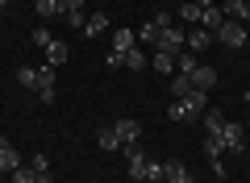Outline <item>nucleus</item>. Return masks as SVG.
<instances>
[{
    "label": "nucleus",
    "mask_w": 250,
    "mask_h": 183,
    "mask_svg": "<svg viewBox=\"0 0 250 183\" xmlns=\"http://www.w3.org/2000/svg\"><path fill=\"white\" fill-rule=\"evenodd\" d=\"M125 150V166H129V179L134 183H146V163H150V158H146V150L138 146V142H129V146H121Z\"/></svg>",
    "instance_id": "f257e3e1"
},
{
    "label": "nucleus",
    "mask_w": 250,
    "mask_h": 183,
    "mask_svg": "<svg viewBox=\"0 0 250 183\" xmlns=\"http://www.w3.org/2000/svg\"><path fill=\"white\" fill-rule=\"evenodd\" d=\"M213 38L225 46V50H242V46H246V25H242V21H225Z\"/></svg>",
    "instance_id": "f03ea898"
},
{
    "label": "nucleus",
    "mask_w": 250,
    "mask_h": 183,
    "mask_svg": "<svg viewBox=\"0 0 250 183\" xmlns=\"http://www.w3.org/2000/svg\"><path fill=\"white\" fill-rule=\"evenodd\" d=\"M154 50H167V54H184V50H188V34H184L179 25H167V29L159 34V46H154Z\"/></svg>",
    "instance_id": "7ed1b4c3"
},
{
    "label": "nucleus",
    "mask_w": 250,
    "mask_h": 183,
    "mask_svg": "<svg viewBox=\"0 0 250 183\" xmlns=\"http://www.w3.org/2000/svg\"><path fill=\"white\" fill-rule=\"evenodd\" d=\"M221 142H225L229 154H242V150H246V129H242L238 121H225L221 125Z\"/></svg>",
    "instance_id": "20e7f679"
},
{
    "label": "nucleus",
    "mask_w": 250,
    "mask_h": 183,
    "mask_svg": "<svg viewBox=\"0 0 250 183\" xmlns=\"http://www.w3.org/2000/svg\"><path fill=\"white\" fill-rule=\"evenodd\" d=\"M167 25H175V21H171V13H159V17H154L150 25H142V29H138V42H146V46H159V34H163Z\"/></svg>",
    "instance_id": "39448f33"
},
{
    "label": "nucleus",
    "mask_w": 250,
    "mask_h": 183,
    "mask_svg": "<svg viewBox=\"0 0 250 183\" xmlns=\"http://www.w3.org/2000/svg\"><path fill=\"white\" fill-rule=\"evenodd\" d=\"M38 100L42 104H54V67H38Z\"/></svg>",
    "instance_id": "423d86ee"
},
{
    "label": "nucleus",
    "mask_w": 250,
    "mask_h": 183,
    "mask_svg": "<svg viewBox=\"0 0 250 183\" xmlns=\"http://www.w3.org/2000/svg\"><path fill=\"white\" fill-rule=\"evenodd\" d=\"M17 166H21V150L13 146V142H4V138H0V171H4V175H13Z\"/></svg>",
    "instance_id": "0eeeda50"
},
{
    "label": "nucleus",
    "mask_w": 250,
    "mask_h": 183,
    "mask_svg": "<svg viewBox=\"0 0 250 183\" xmlns=\"http://www.w3.org/2000/svg\"><path fill=\"white\" fill-rule=\"evenodd\" d=\"M42 54H46V67H62V62L71 59V46H67V42H59V38H54V42L46 46Z\"/></svg>",
    "instance_id": "6e6552de"
},
{
    "label": "nucleus",
    "mask_w": 250,
    "mask_h": 183,
    "mask_svg": "<svg viewBox=\"0 0 250 183\" xmlns=\"http://www.w3.org/2000/svg\"><path fill=\"white\" fill-rule=\"evenodd\" d=\"M184 100V108H188V117H200L208 108V92H200V87H192V92H188V96H179Z\"/></svg>",
    "instance_id": "1a4fd4ad"
},
{
    "label": "nucleus",
    "mask_w": 250,
    "mask_h": 183,
    "mask_svg": "<svg viewBox=\"0 0 250 183\" xmlns=\"http://www.w3.org/2000/svg\"><path fill=\"white\" fill-rule=\"evenodd\" d=\"M213 42H217V38L208 34L205 25H196V29H192V34H188V50H192V54H205V50H208V46H213Z\"/></svg>",
    "instance_id": "9d476101"
},
{
    "label": "nucleus",
    "mask_w": 250,
    "mask_h": 183,
    "mask_svg": "<svg viewBox=\"0 0 250 183\" xmlns=\"http://www.w3.org/2000/svg\"><path fill=\"white\" fill-rule=\"evenodd\" d=\"M188 79H192V87H200V92H213V83H217V71L208 67V62H200V67L192 71Z\"/></svg>",
    "instance_id": "9b49d317"
},
{
    "label": "nucleus",
    "mask_w": 250,
    "mask_h": 183,
    "mask_svg": "<svg viewBox=\"0 0 250 183\" xmlns=\"http://www.w3.org/2000/svg\"><path fill=\"white\" fill-rule=\"evenodd\" d=\"M104 29H108V13H100V9H96V13H92V17H88V25L80 29V34H83V38H88V42H92V38H100V34H104Z\"/></svg>",
    "instance_id": "f8f14e48"
},
{
    "label": "nucleus",
    "mask_w": 250,
    "mask_h": 183,
    "mask_svg": "<svg viewBox=\"0 0 250 183\" xmlns=\"http://www.w3.org/2000/svg\"><path fill=\"white\" fill-rule=\"evenodd\" d=\"M113 125H117V138H121V146H129V142L142 138V125L129 121V117H125V121H113Z\"/></svg>",
    "instance_id": "ddd939ff"
},
{
    "label": "nucleus",
    "mask_w": 250,
    "mask_h": 183,
    "mask_svg": "<svg viewBox=\"0 0 250 183\" xmlns=\"http://www.w3.org/2000/svg\"><path fill=\"white\" fill-rule=\"evenodd\" d=\"M175 59H179V54H167V50H154V54H150V67L159 71V75H175Z\"/></svg>",
    "instance_id": "4468645a"
},
{
    "label": "nucleus",
    "mask_w": 250,
    "mask_h": 183,
    "mask_svg": "<svg viewBox=\"0 0 250 183\" xmlns=\"http://www.w3.org/2000/svg\"><path fill=\"white\" fill-rule=\"evenodd\" d=\"M200 25H205L208 34H217V29L225 25V9H221V4H208V9H205V17H200Z\"/></svg>",
    "instance_id": "2eb2a0df"
},
{
    "label": "nucleus",
    "mask_w": 250,
    "mask_h": 183,
    "mask_svg": "<svg viewBox=\"0 0 250 183\" xmlns=\"http://www.w3.org/2000/svg\"><path fill=\"white\" fill-rule=\"evenodd\" d=\"M184 179H188V166L179 158H167L163 163V183H184Z\"/></svg>",
    "instance_id": "dca6fc26"
},
{
    "label": "nucleus",
    "mask_w": 250,
    "mask_h": 183,
    "mask_svg": "<svg viewBox=\"0 0 250 183\" xmlns=\"http://www.w3.org/2000/svg\"><path fill=\"white\" fill-rule=\"evenodd\" d=\"M96 146H100V150H121L117 125H100V129H96Z\"/></svg>",
    "instance_id": "f3484780"
},
{
    "label": "nucleus",
    "mask_w": 250,
    "mask_h": 183,
    "mask_svg": "<svg viewBox=\"0 0 250 183\" xmlns=\"http://www.w3.org/2000/svg\"><path fill=\"white\" fill-rule=\"evenodd\" d=\"M134 46H138V34H134V29H117V34H113V50H117V54H129Z\"/></svg>",
    "instance_id": "a211bd4d"
},
{
    "label": "nucleus",
    "mask_w": 250,
    "mask_h": 183,
    "mask_svg": "<svg viewBox=\"0 0 250 183\" xmlns=\"http://www.w3.org/2000/svg\"><path fill=\"white\" fill-rule=\"evenodd\" d=\"M225 17H233V21L246 25L250 21V0H225Z\"/></svg>",
    "instance_id": "6ab92c4d"
},
{
    "label": "nucleus",
    "mask_w": 250,
    "mask_h": 183,
    "mask_svg": "<svg viewBox=\"0 0 250 183\" xmlns=\"http://www.w3.org/2000/svg\"><path fill=\"white\" fill-rule=\"evenodd\" d=\"M200 121H205V133H221L225 113H221V108H205V113H200Z\"/></svg>",
    "instance_id": "aec40b11"
},
{
    "label": "nucleus",
    "mask_w": 250,
    "mask_h": 183,
    "mask_svg": "<svg viewBox=\"0 0 250 183\" xmlns=\"http://www.w3.org/2000/svg\"><path fill=\"white\" fill-rule=\"evenodd\" d=\"M29 166L38 171V183H54V175H50V158H46V154H34V158H29Z\"/></svg>",
    "instance_id": "412c9836"
},
{
    "label": "nucleus",
    "mask_w": 250,
    "mask_h": 183,
    "mask_svg": "<svg viewBox=\"0 0 250 183\" xmlns=\"http://www.w3.org/2000/svg\"><path fill=\"white\" fill-rule=\"evenodd\" d=\"M196 67H200V59H192V50H184V54L175 59V75H192Z\"/></svg>",
    "instance_id": "4be33fe9"
},
{
    "label": "nucleus",
    "mask_w": 250,
    "mask_h": 183,
    "mask_svg": "<svg viewBox=\"0 0 250 183\" xmlns=\"http://www.w3.org/2000/svg\"><path fill=\"white\" fill-rule=\"evenodd\" d=\"M205 154H208V158H221V154H225L221 133H205Z\"/></svg>",
    "instance_id": "5701e85b"
},
{
    "label": "nucleus",
    "mask_w": 250,
    "mask_h": 183,
    "mask_svg": "<svg viewBox=\"0 0 250 183\" xmlns=\"http://www.w3.org/2000/svg\"><path fill=\"white\" fill-rule=\"evenodd\" d=\"M179 17L192 21V25H200V17H205V9H200L196 0H188V4H179Z\"/></svg>",
    "instance_id": "b1692460"
},
{
    "label": "nucleus",
    "mask_w": 250,
    "mask_h": 183,
    "mask_svg": "<svg viewBox=\"0 0 250 183\" xmlns=\"http://www.w3.org/2000/svg\"><path fill=\"white\" fill-rule=\"evenodd\" d=\"M125 67H129V71H142V67H150V54H142V50L134 46V50L125 54Z\"/></svg>",
    "instance_id": "393cba45"
},
{
    "label": "nucleus",
    "mask_w": 250,
    "mask_h": 183,
    "mask_svg": "<svg viewBox=\"0 0 250 183\" xmlns=\"http://www.w3.org/2000/svg\"><path fill=\"white\" fill-rule=\"evenodd\" d=\"M188 92H192V79H188V75H171V100L188 96Z\"/></svg>",
    "instance_id": "a878e982"
},
{
    "label": "nucleus",
    "mask_w": 250,
    "mask_h": 183,
    "mask_svg": "<svg viewBox=\"0 0 250 183\" xmlns=\"http://www.w3.org/2000/svg\"><path fill=\"white\" fill-rule=\"evenodd\" d=\"M13 183H38V171H34V166H25V163H21L17 171H13Z\"/></svg>",
    "instance_id": "bb28decb"
},
{
    "label": "nucleus",
    "mask_w": 250,
    "mask_h": 183,
    "mask_svg": "<svg viewBox=\"0 0 250 183\" xmlns=\"http://www.w3.org/2000/svg\"><path fill=\"white\" fill-rule=\"evenodd\" d=\"M34 13H38V17H59V0H38Z\"/></svg>",
    "instance_id": "cd10ccee"
},
{
    "label": "nucleus",
    "mask_w": 250,
    "mask_h": 183,
    "mask_svg": "<svg viewBox=\"0 0 250 183\" xmlns=\"http://www.w3.org/2000/svg\"><path fill=\"white\" fill-rule=\"evenodd\" d=\"M17 83L21 87H38V67H21L17 71Z\"/></svg>",
    "instance_id": "c85d7f7f"
},
{
    "label": "nucleus",
    "mask_w": 250,
    "mask_h": 183,
    "mask_svg": "<svg viewBox=\"0 0 250 183\" xmlns=\"http://www.w3.org/2000/svg\"><path fill=\"white\" fill-rule=\"evenodd\" d=\"M50 42H54V38H50V29H46V25H38V29H34V46H38V50H46Z\"/></svg>",
    "instance_id": "c756f323"
},
{
    "label": "nucleus",
    "mask_w": 250,
    "mask_h": 183,
    "mask_svg": "<svg viewBox=\"0 0 250 183\" xmlns=\"http://www.w3.org/2000/svg\"><path fill=\"white\" fill-rule=\"evenodd\" d=\"M167 117H171V121H188V108H184V100H171Z\"/></svg>",
    "instance_id": "7c9ffc66"
},
{
    "label": "nucleus",
    "mask_w": 250,
    "mask_h": 183,
    "mask_svg": "<svg viewBox=\"0 0 250 183\" xmlns=\"http://www.w3.org/2000/svg\"><path fill=\"white\" fill-rule=\"evenodd\" d=\"M146 183H163V163H146Z\"/></svg>",
    "instance_id": "2f4dec72"
},
{
    "label": "nucleus",
    "mask_w": 250,
    "mask_h": 183,
    "mask_svg": "<svg viewBox=\"0 0 250 183\" xmlns=\"http://www.w3.org/2000/svg\"><path fill=\"white\" fill-rule=\"evenodd\" d=\"M83 4H88V0H62L59 13H83Z\"/></svg>",
    "instance_id": "473e14b6"
},
{
    "label": "nucleus",
    "mask_w": 250,
    "mask_h": 183,
    "mask_svg": "<svg viewBox=\"0 0 250 183\" xmlns=\"http://www.w3.org/2000/svg\"><path fill=\"white\" fill-rule=\"evenodd\" d=\"M104 67H125V54H117V50H108V54H104Z\"/></svg>",
    "instance_id": "72a5a7b5"
},
{
    "label": "nucleus",
    "mask_w": 250,
    "mask_h": 183,
    "mask_svg": "<svg viewBox=\"0 0 250 183\" xmlns=\"http://www.w3.org/2000/svg\"><path fill=\"white\" fill-rule=\"evenodd\" d=\"M62 17L71 21V25H75V29H83V25H88V17H83V13H62Z\"/></svg>",
    "instance_id": "f704fd0d"
},
{
    "label": "nucleus",
    "mask_w": 250,
    "mask_h": 183,
    "mask_svg": "<svg viewBox=\"0 0 250 183\" xmlns=\"http://www.w3.org/2000/svg\"><path fill=\"white\" fill-rule=\"evenodd\" d=\"M196 4H200V9H208V4H217V0H196Z\"/></svg>",
    "instance_id": "c9c22d12"
},
{
    "label": "nucleus",
    "mask_w": 250,
    "mask_h": 183,
    "mask_svg": "<svg viewBox=\"0 0 250 183\" xmlns=\"http://www.w3.org/2000/svg\"><path fill=\"white\" fill-rule=\"evenodd\" d=\"M184 183H196V179H192V175H188V179H184Z\"/></svg>",
    "instance_id": "e433bc0d"
},
{
    "label": "nucleus",
    "mask_w": 250,
    "mask_h": 183,
    "mask_svg": "<svg viewBox=\"0 0 250 183\" xmlns=\"http://www.w3.org/2000/svg\"><path fill=\"white\" fill-rule=\"evenodd\" d=\"M4 4H9V0H0V9H4Z\"/></svg>",
    "instance_id": "4c0bfd02"
},
{
    "label": "nucleus",
    "mask_w": 250,
    "mask_h": 183,
    "mask_svg": "<svg viewBox=\"0 0 250 183\" xmlns=\"http://www.w3.org/2000/svg\"><path fill=\"white\" fill-rule=\"evenodd\" d=\"M246 100H250V92H246Z\"/></svg>",
    "instance_id": "58836bf2"
},
{
    "label": "nucleus",
    "mask_w": 250,
    "mask_h": 183,
    "mask_svg": "<svg viewBox=\"0 0 250 183\" xmlns=\"http://www.w3.org/2000/svg\"><path fill=\"white\" fill-rule=\"evenodd\" d=\"M59 4H62V0H59Z\"/></svg>",
    "instance_id": "ea45409f"
}]
</instances>
